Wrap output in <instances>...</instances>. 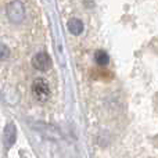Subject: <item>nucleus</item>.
I'll return each instance as SVG.
<instances>
[{
  "label": "nucleus",
  "instance_id": "nucleus-6",
  "mask_svg": "<svg viewBox=\"0 0 158 158\" xmlns=\"http://www.w3.org/2000/svg\"><path fill=\"white\" fill-rule=\"evenodd\" d=\"M94 60L98 65H106V64H108L110 57L104 50H97V52L94 53Z\"/></svg>",
  "mask_w": 158,
  "mask_h": 158
},
{
  "label": "nucleus",
  "instance_id": "nucleus-2",
  "mask_svg": "<svg viewBox=\"0 0 158 158\" xmlns=\"http://www.w3.org/2000/svg\"><path fill=\"white\" fill-rule=\"evenodd\" d=\"M32 93L38 101H42V103L47 101L50 97L49 83H47L44 79H36V81L32 83Z\"/></svg>",
  "mask_w": 158,
  "mask_h": 158
},
{
  "label": "nucleus",
  "instance_id": "nucleus-5",
  "mask_svg": "<svg viewBox=\"0 0 158 158\" xmlns=\"http://www.w3.org/2000/svg\"><path fill=\"white\" fill-rule=\"evenodd\" d=\"M68 31L72 33V35H75V36H78V35H81L82 32H83V22L81 21V19H78V18H71L68 21Z\"/></svg>",
  "mask_w": 158,
  "mask_h": 158
},
{
  "label": "nucleus",
  "instance_id": "nucleus-1",
  "mask_svg": "<svg viewBox=\"0 0 158 158\" xmlns=\"http://www.w3.org/2000/svg\"><path fill=\"white\" fill-rule=\"evenodd\" d=\"M6 14H7V18L10 19L13 24H19V22H22L25 18V7L19 0H14L10 4H7Z\"/></svg>",
  "mask_w": 158,
  "mask_h": 158
},
{
  "label": "nucleus",
  "instance_id": "nucleus-7",
  "mask_svg": "<svg viewBox=\"0 0 158 158\" xmlns=\"http://www.w3.org/2000/svg\"><path fill=\"white\" fill-rule=\"evenodd\" d=\"M8 56H10V50H8V47L6 46V44L0 43V61L7 60Z\"/></svg>",
  "mask_w": 158,
  "mask_h": 158
},
{
  "label": "nucleus",
  "instance_id": "nucleus-4",
  "mask_svg": "<svg viewBox=\"0 0 158 158\" xmlns=\"http://www.w3.org/2000/svg\"><path fill=\"white\" fill-rule=\"evenodd\" d=\"M17 140V128L13 122H8L4 128V133H3V143H4L6 148H11L13 144Z\"/></svg>",
  "mask_w": 158,
  "mask_h": 158
},
{
  "label": "nucleus",
  "instance_id": "nucleus-3",
  "mask_svg": "<svg viewBox=\"0 0 158 158\" xmlns=\"http://www.w3.org/2000/svg\"><path fill=\"white\" fill-rule=\"evenodd\" d=\"M32 65H33V68L38 69V71L46 72L52 68V60H50V57H49L47 53L40 52V53H38V54L33 56Z\"/></svg>",
  "mask_w": 158,
  "mask_h": 158
}]
</instances>
